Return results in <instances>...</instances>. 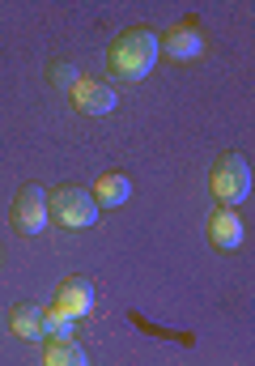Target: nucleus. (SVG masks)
<instances>
[{
    "label": "nucleus",
    "instance_id": "nucleus-3",
    "mask_svg": "<svg viewBox=\"0 0 255 366\" xmlns=\"http://www.w3.org/2000/svg\"><path fill=\"white\" fill-rule=\"evenodd\" d=\"M209 187L221 200V209H234L251 196V162L247 154H221L209 171Z\"/></svg>",
    "mask_w": 255,
    "mask_h": 366
},
{
    "label": "nucleus",
    "instance_id": "nucleus-7",
    "mask_svg": "<svg viewBox=\"0 0 255 366\" xmlns=\"http://www.w3.org/2000/svg\"><path fill=\"white\" fill-rule=\"evenodd\" d=\"M200 51H204V39H200V30H191V26H170L166 34L158 39V56H166V60H200Z\"/></svg>",
    "mask_w": 255,
    "mask_h": 366
},
{
    "label": "nucleus",
    "instance_id": "nucleus-5",
    "mask_svg": "<svg viewBox=\"0 0 255 366\" xmlns=\"http://www.w3.org/2000/svg\"><path fill=\"white\" fill-rule=\"evenodd\" d=\"M51 311H60V315H69V320L89 315V311H94V285H89L85 277L60 281V290H56V298H51Z\"/></svg>",
    "mask_w": 255,
    "mask_h": 366
},
{
    "label": "nucleus",
    "instance_id": "nucleus-9",
    "mask_svg": "<svg viewBox=\"0 0 255 366\" xmlns=\"http://www.w3.org/2000/svg\"><path fill=\"white\" fill-rule=\"evenodd\" d=\"M89 196L98 200V209H119V204H128V196H132V179L119 175V171H106L102 179L94 183Z\"/></svg>",
    "mask_w": 255,
    "mask_h": 366
},
{
    "label": "nucleus",
    "instance_id": "nucleus-13",
    "mask_svg": "<svg viewBox=\"0 0 255 366\" xmlns=\"http://www.w3.org/2000/svg\"><path fill=\"white\" fill-rule=\"evenodd\" d=\"M47 81H51V86H56L60 94H69L73 86H77V81H81V69H77L73 60H56V64L47 69Z\"/></svg>",
    "mask_w": 255,
    "mask_h": 366
},
{
    "label": "nucleus",
    "instance_id": "nucleus-8",
    "mask_svg": "<svg viewBox=\"0 0 255 366\" xmlns=\"http://www.w3.org/2000/svg\"><path fill=\"white\" fill-rule=\"evenodd\" d=\"M243 239H247V226L239 222L234 209L209 213V243H213L217 252H234V247H243Z\"/></svg>",
    "mask_w": 255,
    "mask_h": 366
},
{
    "label": "nucleus",
    "instance_id": "nucleus-2",
    "mask_svg": "<svg viewBox=\"0 0 255 366\" xmlns=\"http://www.w3.org/2000/svg\"><path fill=\"white\" fill-rule=\"evenodd\" d=\"M47 217H51L60 230H89V226L98 222V200H94L85 187L64 183V187L47 192Z\"/></svg>",
    "mask_w": 255,
    "mask_h": 366
},
{
    "label": "nucleus",
    "instance_id": "nucleus-1",
    "mask_svg": "<svg viewBox=\"0 0 255 366\" xmlns=\"http://www.w3.org/2000/svg\"><path fill=\"white\" fill-rule=\"evenodd\" d=\"M106 64H111L115 81H124V86H136V81H145V77L154 73V64H158V34H149L145 26H136V30H124V34L111 43V51H106Z\"/></svg>",
    "mask_w": 255,
    "mask_h": 366
},
{
    "label": "nucleus",
    "instance_id": "nucleus-10",
    "mask_svg": "<svg viewBox=\"0 0 255 366\" xmlns=\"http://www.w3.org/2000/svg\"><path fill=\"white\" fill-rule=\"evenodd\" d=\"M9 328L21 337V341H43V307L39 302H17L9 311Z\"/></svg>",
    "mask_w": 255,
    "mask_h": 366
},
{
    "label": "nucleus",
    "instance_id": "nucleus-12",
    "mask_svg": "<svg viewBox=\"0 0 255 366\" xmlns=\"http://www.w3.org/2000/svg\"><path fill=\"white\" fill-rule=\"evenodd\" d=\"M73 328H77V320L43 307V341H73Z\"/></svg>",
    "mask_w": 255,
    "mask_h": 366
},
{
    "label": "nucleus",
    "instance_id": "nucleus-6",
    "mask_svg": "<svg viewBox=\"0 0 255 366\" xmlns=\"http://www.w3.org/2000/svg\"><path fill=\"white\" fill-rule=\"evenodd\" d=\"M69 102H73V111H81V115H106V111H115V102H119V94L111 90V86H102V81H77L73 90H69Z\"/></svg>",
    "mask_w": 255,
    "mask_h": 366
},
{
    "label": "nucleus",
    "instance_id": "nucleus-4",
    "mask_svg": "<svg viewBox=\"0 0 255 366\" xmlns=\"http://www.w3.org/2000/svg\"><path fill=\"white\" fill-rule=\"evenodd\" d=\"M9 222H13V230L17 234H43L47 230V192L39 187V183H26L21 192H17V200H13V209H9Z\"/></svg>",
    "mask_w": 255,
    "mask_h": 366
},
{
    "label": "nucleus",
    "instance_id": "nucleus-11",
    "mask_svg": "<svg viewBox=\"0 0 255 366\" xmlns=\"http://www.w3.org/2000/svg\"><path fill=\"white\" fill-rule=\"evenodd\" d=\"M43 362L47 366H89L85 350L77 341H47L43 345Z\"/></svg>",
    "mask_w": 255,
    "mask_h": 366
}]
</instances>
